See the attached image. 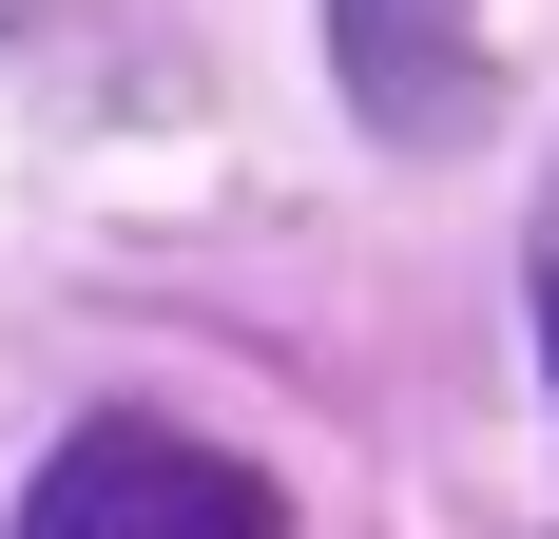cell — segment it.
Returning <instances> with one entry per match:
<instances>
[{
	"mask_svg": "<svg viewBox=\"0 0 559 539\" xmlns=\"http://www.w3.org/2000/svg\"><path fill=\"white\" fill-rule=\"evenodd\" d=\"M20 539H289V501L251 482V463H213V443H174V424H78L20 482Z\"/></svg>",
	"mask_w": 559,
	"mask_h": 539,
	"instance_id": "obj_1",
	"label": "cell"
},
{
	"mask_svg": "<svg viewBox=\"0 0 559 539\" xmlns=\"http://www.w3.org/2000/svg\"><path fill=\"white\" fill-rule=\"evenodd\" d=\"M329 77L386 155L483 135V0H329Z\"/></svg>",
	"mask_w": 559,
	"mask_h": 539,
	"instance_id": "obj_2",
	"label": "cell"
},
{
	"mask_svg": "<svg viewBox=\"0 0 559 539\" xmlns=\"http://www.w3.org/2000/svg\"><path fill=\"white\" fill-rule=\"evenodd\" d=\"M540 367H559V193H540Z\"/></svg>",
	"mask_w": 559,
	"mask_h": 539,
	"instance_id": "obj_3",
	"label": "cell"
}]
</instances>
